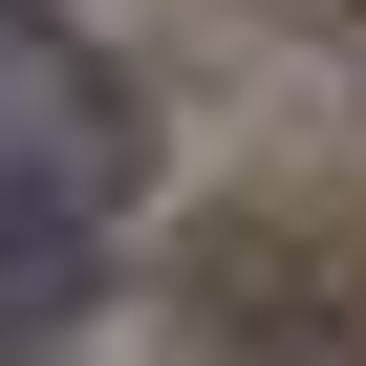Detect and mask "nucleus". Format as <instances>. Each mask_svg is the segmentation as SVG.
Here are the masks:
<instances>
[{
  "instance_id": "nucleus-1",
  "label": "nucleus",
  "mask_w": 366,
  "mask_h": 366,
  "mask_svg": "<svg viewBox=\"0 0 366 366\" xmlns=\"http://www.w3.org/2000/svg\"><path fill=\"white\" fill-rule=\"evenodd\" d=\"M129 194H151V86L65 0H0V216L22 237H108Z\"/></svg>"
}]
</instances>
